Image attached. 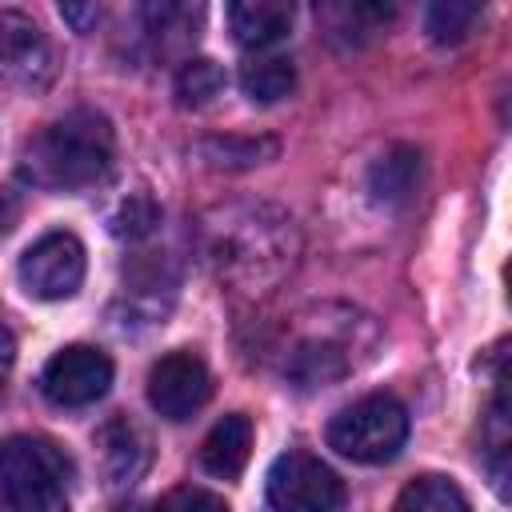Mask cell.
<instances>
[{
  "label": "cell",
  "instance_id": "cell-23",
  "mask_svg": "<svg viewBox=\"0 0 512 512\" xmlns=\"http://www.w3.org/2000/svg\"><path fill=\"white\" fill-rule=\"evenodd\" d=\"M20 220V192L0 188V232H8Z\"/></svg>",
  "mask_w": 512,
  "mask_h": 512
},
{
  "label": "cell",
  "instance_id": "cell-7",
  "mask_svg": "<svg viewBox=\"0 0 512 512\" xmlns=\"http://www.w3.org/2000/svg\"><path fill=\"white\" fill-rule=\"evenodd\" d=\"M56 76V52L44 28L16 8H0V84L12 92H44Z\"/></svg>",
  "mask_w": 512,
  "mask_h": 512
},
{
  "label": "cell",
  "instance_id": "cell-6",
  "mask_svg": "<svg viewBox=\"0 0 512 512\" xmlns=\"http://www.w3.org/2000/svg\"><path fill=\"white\" fill-rule=\"evenodd\" d=\"M344 480L312 452H284L268 468V504L276 512H344Z\"/></svg>",
  "mask_w": 512,
  "mask_h": 512
},
{
  "label": "cell",
  "instance_id": "cell-17",
  "mask_svg": "<svg viewBox=\"0 0 512 512\" xmlns=\"http://www.w3.org/2000/svg\"><path fill=\"white\" fill-rule=\"evenodd\" d=\"M276 140L268 136H208L196 144V156L208 160L212 168H252L276 156Z\"/></svg>",
  "mask_w": 512,
  "mask_h": 512
},
{
  "label": "cell",
  "instance_id": "cell-13",
  "mask_svg": "<svg viewBox=\"0 0 512 512\" xmlns=\"http://www.w3.org/2000/svg\"><path fill=\"white\" fill-rule=\"evenodd\" d=\"M248 456H252V420H248L244 412L220 416V420L208 428L204 444H200V464H204V472H212V476H220V480H236V476L244 472Z\"/></svg>",
  "mask_w": 512,
  "mask_h": 512
},
{
  "label": "cell",
  "instance_id": "cell-20",
  "mask_svg": "<svg viewBox=\"0 0 512 512\" xmlns=\"http://www.w3.org/2000/svg\"><path fill=\"white\" fill-rule=\"evenodd\" d=\"M480 20V4H468V0H444V4H432L424 24H428V36L436 44H460L464 36H472Z\"/></svg>",
  "mask_w": 512,
  "mask_h": 512
},
{
  "label": "cell",
  "instance_id": "cell-24",
  "mask_svg": "<svg viewBox=\"0 0 512 512\" xmlns=\"http://www.w3.org/2000/svg\"><path fill=\"white\" fill-rule=\"evenodd\" d=\"M60 12H64V20H72V24L80 28V32L88 28V20H96V16H100L96 8H60Z\"/></svg>",
  "mask_w": 512,
  "mask_h": 512
},
{
  "label": "cell",
  "instance_id": "cell-2",
  "mask_svg": "<svg viewBox=\"0 0 512 512\" xmlns=\"http://www.w3.org/2000/svg\"><path fill=\"white\" fill-rule=\"evenodd\" d=\"M116 156V132L108 116L72 108L44 124L20 152V176L44 192H80L108 176Z\"/></svg>",
  "mask_w": 512,
  "mask_h": 512
},
{
  "label": "cell",
  "instance_id": "cell-25",
  "mask_svg": "<svg viewBox=\"0 0 512 512\" xmlns=\"http://www.w3.org/2000/svg\"><path fill=\"white\" fill-rule=\"evenodd\" d=\"M120 512H148V508H140V504H132V508H120Z\"/></svg>",
  "mask_w": 512,
  "mask_h": 512
},
{
  "label": "cell",
  "instance_id": "cell-5",
  "mask_svg": "<svg viewBox=\"0 0 512 512\" xmlns=\"http://www.w3.org/2000/svg\"><path fill=\"white\" fill-rule=\"evenodd\" d=\"M360 328H368V316H356V312H340V320L316 316V324L284 348V360H280L284 376L296 388H324V384L340 380L344 372L356 368V332Z\"/></svg>",
  "mask_w": 512,
  "mask_h": 512
},
{
  "label": "cell",
  "instance_id": "cell-1",
  "mask_svg": "<svg viewBox=\"0 0 512 512\" xmlns=\"http://www.w3.org/2000/svg\"><path fill=\"white\" fill-rule=\"evenodd\" d=\"M196 252L204 268L240 296L272 292L300 256L296 220L268 200L216 204L196 220Z\"/></svg>",
  "mask_w": 512,
  "mask_h": 512
},
{
  "label": "cell",
  "instance_id": "cell-10",
  "mask_svg": "<svg viewBox=\"0 0 512 512\" xmlns=\"http://www.w3.org/2000/svg\"><path fill=\"white\" fill-rule=\"evenodd\" d=\"M212 396V372L192 348H176L160 356L148 372V404L164 420H188L196 416Z\"/></svg>",
  "mask_w": 512,
  "mask_h": 512
},
{
  "label": "cell",
  "instance_id": "cell-12",
  "mask_svg": "<svg viewBox=\"0 0 512 512\" xmlns=\"http://www.w3.org/2000/svg\"><path fill=\"white\" fill-rule=\"evenodd\" d=\"M224 16H228V32H232V40H236L240 48L264 52V48H272L276 40L288 36L296 12H292V4H284V0H236V4L224 8Z\"/></svg>",
  "mask_w": 512,
  "mask_h": 512
},
{
  "label": "cell",
  "instance_id": "cell-19",
  "mask_svg": "<svg viewBox=\"0 0 512 512\" xmlns=\"http://www.w3.org/2000/svg\"><path fill=\"white\" fill-rule=\"evenodd\" d=\"M156 224H160V204L152 200V192H148V188L128 192V196L116 204L112 220H108L112 236L132 240V244H136V240H144V236H152V232H156Z\"/></svg>",
  "mask_w": 512,
  "mask_h": 512
},
{
  "label": "cell",
  "instance_id": "cell-18",
  "mask_svg": "<svg viewBox=\"0 0 512 512\" xmlns=\"http://www.w3.org/2000/svg\"><path fill=\"white\" fill-rule=\"evenodd\" d=\"M220 88H224V68L216 60H208V56H188L180 64V72H176V100L184 108L212 104L220 96Z\"/></svg>",
  "mask_w": 512,
  "mask_h": 512
},
{
  "label": "cell",
  "instance_id": "cell-15",
  "mask_svg": "<svg viewBox=\"0 0 512 512\" xmlns=\"http://www.w3.org/2000/svg\"><path fill=\"white\" fill-rule=\"evenodd\" d=\"M416 180H420V152L412 144H396L388 148L372 172H368V188L380 204H400L416 192Z\"/></svg>",
  "mask_w": 512,
  "mask_h": 512
},
{
  "label": "cell",
  "instance_id": "cell-3",
  "mask_svg": "<svg viewBox=\"0 0 512 512\" xmlns=\"http://www.w3.org/2000/svg\"><path fill=\"white\" fill-rule=\"evenodd\" d=\"M0 512H68V456L44 436L0 444Z\"/></svg>",
  "mask_w": 512,
  "mask_h": 512
},
{
  "label": "cell",
  "instance_id": "cell-22",
  "mask_svg": "<svg viewBox=\"0 0 512 512\" xmlns=\"http://www.w3.org/2000/svg\"><path fill=\"white\" fill-rule=\"evenodd\" d=\"M12 364H16V340H12V332L0 324V396H4V388H8Z\"/></svg>",
  "mask_w": 512,
  "mask_h": 512
},
{
  "label": "cell",
  "instance_id": "cell-14",
  "mask_svg": "<svg viewBox=\"0 0 512 512\" xmlns=\"http://www.w3.org/2000/svg\"><path fill=\"white\" fill-rule=\"evenodd\" d=\"M296 88V64L276 52H256L240 64V92L252 104H276Z\"/></svg>",
  "mask_w": 512,
  "mask_h": 512
},
{
  "label": "cell",
  "instance_id": "cell-11",
  "mask_svg": "<svg viewBox=\"0 0 512 512\" xmlns=\"http://www.w3.org/2000/svg\"><path fill=\"white\" fill-rule=\"evenodd\" d=\"M96 456H100V472H104V484L112 492H124L132 488L144 472H148V460H152V444H148V432L128 420V416H112L100 424L96 432Z\"/></svg>",
  "mask_w": 512,
  "mask_h": 512
},
{
  "label": "cell",
  "instance_id": "cell-9",
  "mask_svg": "<svg viewBox=\"0 0 512 512\" xmlns=\"http://www.w3.org/2000/svg\"><path fill=\"white\" fill-rule=\"evenodd\" d=\"M108 384H112V360H108V352H100L92 344L60 348L40 372V392L60 408L96 404L108 392Z\"/></svg>",
  "mask_w": 512,
  "mask_h": 512
},
{
  "label": "cell",
  "instance_id": "cell-16",
  "mask_svg": "<svg viewBox=\"0 0 512 512\" xmlns=\"http://www.w3.org/2000/svg\"><path fill=\"white\" fill-rule=\"evenodd\" d=\"M392 512H472L468 496L460 492V484H452L448 476H416L400 488Z\"/></svg>",
  "mask_w": 512,
  "mask_h": 512
},
{
  "label": "cell",
  "instance_id": "cell-21",
  "mask_svg": "<svg viewBox=\"0 0 512 512\" xmlns=\"http://www.w3.org/2000/svg\"><path fill=\"white\" fill-rule=\"evenodd\" d=\"M152 512H228V504H224V496H216L200 484H180Z\"/></svg>",
  "mask_w": 512,
  "mask_h": 512
},
{
  "label": "cell",
  "instance_id": "cell-8",
  "mask_svg": "<svg viewBox=\"0 0 512 512\" xmlns=\"http://www.w3.org/2000/svg\"><path fill=\"white\" fill-rule=\"evenodd\" d=\"M16 272L32 300H68L84 284V244L72 232H48L20 256Z\"/></svg>",
  "mask_w": 512,
  "mask_h": 512
},
{
  "label": "cell",
  "instance_id": "cell-4",
  "mask_svg": "<svg viewBox=\"0 0 512 512\" xmlns=\"http://www.w3.org/2000/svg\"><path fill=\"white\" fill-rule=\"evenodd\" d=\"M408 440V412L396 396L372 392L328 420V448L356 464H384Z\"/></svg>",
  "mask_w": 512,
  "mask_h": 512
}]
</instances>
